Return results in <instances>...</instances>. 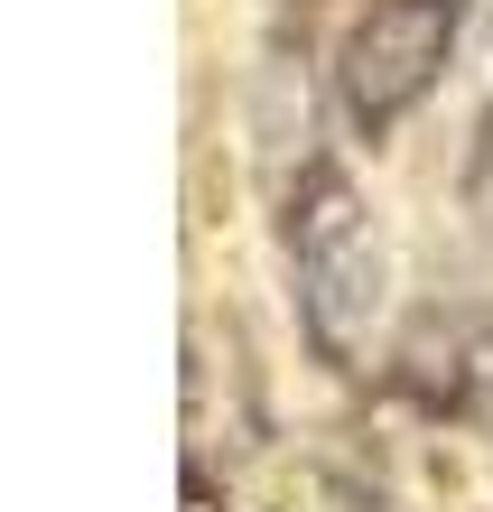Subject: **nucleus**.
<instances>
[{
  "label": "nucleus",
  "instance_id": "f257e3e1",
  "mask_svg": "<svg viewBox=\"0 0 493 512\" xmlns=\"http://www.w3.org/2000/svg\"><path fill=\"white\" fill-rule=\"evenodd\" d=\"M447 47H456V0H382V10L354 28V47H345V103H354V122L363 131L400 122V112L438 84Z\"/></svg>",
  "mask_w": 493,
  "mask_h": 512
},
{
  "label": "nucleus",
  "instance_id": "f03ea898",
  "mask_svg": "<svg viewBox=\"0 0 493 512\" xmlns=\"http://www.w3.org/2000/svg\"><path fill=\"white\" fill-rule=\"evenodd\" d=\"M298 270H307V308H317V336L335 354H354L373 336V308H382V252H373V224L345 187H317L298 215Z\"/></svg>",
  "mask_w": 493,
  "mask_h": 512
}]
</instances>
